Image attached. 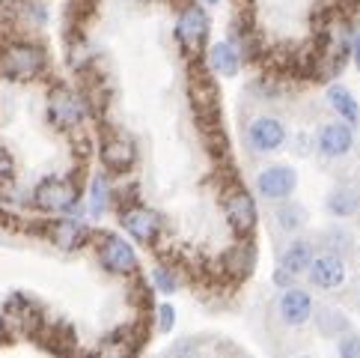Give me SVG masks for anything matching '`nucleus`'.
<instances>
[{"label": "nucleus", "instance_id": "f257e3e1", "mask_svg": "<svg viewBox=\"0 0 360 358\" xmlns=\"http://www.w3.org/2000/svg\"><path fill=\"white\" fill-rule=\"evenodd\" d=\"M48 69V51L36 42L0 45V75L9 81H36Z\"/></svg>", "mask_w": 360, "mask_h": 358}, {"label": "nucleus", "instance_id": "f03ea898", "mask_svg": "<svg viewBox=\"0 0 360 358\" xmlns=\"http://www.w3.org/2000/svg\"><path fill=\"white\" fill-rule=\"evenodd\" d=\"M78 183L69 176H45L39 185L33 188V209L48 215H66L78 206Z\"/></svg>", "mask_w": 360, "mask_h": 358}, {"label": "nucleus", "instance_id": "7ed1b4c3", "mask_svg": "<svg viewBox=\"0 0 360 358\" xmlns=\"http://www.w3.org/2000/svg\"><path fill=\"white\" fill-rule=\"evenodd\" d=\"M48 120L54 129L60 132H75V129H81L84 120H86V101L75 93L72 87L66 84H57V87H51V93H48Z\"/></svg>", "mask_w": 360, "mask_h": 358}, {"label": "nucleus", "instance_id": "20e7f679", "mask_svg": "<svg viewBox=\"0 0 360 358\" xmlns=\"http://www.w3.org/2000/svg\"><path fill=\"white\" fill-rule=\"evenodd\" d=\"M209 30H212L209 12H205L200 4H188L182 12H179V18H176V42L188 57H194L197 51L209 42Z\"/></svg>", "mask_w": 360, "mask_h": 358}, {"label": "nucleus", "instance_id": "39448f33", "mask_svg": "<svg viewBox=\"0 0 360 358\" xmlns=\"http://www.w3.org/2000/svg\"><path fill=\"white\" fill-rule=\"evenodd\" d=\"M120 224L134 242H140V245H152V242H158L164 233L161 212L143 206V203H128V206H122Z\"/></svg>", "mask_w": 360, "mask_h": 358}, {"label": "nucleus", "instance_id": "423d86ee", "mask_svg": "<svg viewBox=\"0 0 360 358\" xmlns=\"http://www.w3.org/2000/svg\"><path fill=\"white\" fill-rule=\"evenodd\" d=\"M98 263L108 268L110 275H134L137 272V251L131 242H125L117 233L98 236Z\"/></svg>", "mask_w": 360, "mask_h": 358}, {"label": "nucleus", "instance_id": "0eeeda50", "mask_svg": "<svg viewBox=\"0 0 360 358\" xmlns=\"http://www.w3.org/2000/svg\"><path fill=\"white\" fill-rule=\"evenodd\" d=\"M244 137H248V147L256 152V156H268V152H277L286 147V125H283L280 117H271V113H262V117L250 120L248 132H244Z\"/></svg>", "mask_w": 360, "mask_h": 358}, {"label": "nucleus", "instance_id": "6e6552de", "mask_svg": "<svg viewBox=\"0 0 360 358\" xmlns=\"http://www.w3.org/2000/svg\"><path fill=\"white\" fill-rule=\"evenodd\" d=\"M307 278H310V284L325 290V292H337L345 280H349V263L345 257L333 251H321L313 257L310 268H307Z\"/></svg>", "mask_w": 360, "mask_h": 358}, {"label": "nucleus", "instance_id": "1a4fd4ad", "mask_svg": "<svg viewBox=\"0 0 360 358\" xmlns=\"http://www.w3.org/2000/svg\"><path fill=\"white\" fill-rule=\"evenodd\" d=\"M295 188H298V173L289 164H268L256 173V191L271 200V203H283L295 195Z\"/></svg>", "mask_w": 360, "mask_h": 358}, {"label": "nucleus", "instance_id": "9d476101", "mask_svg": "<svg viewBox=\"0 0 360 358\" xmlns=\"http://www.w3.org/2000/svg\"><path fill=\"white\" fill-rule=\"evenodd\" d=\"M224 215H226V224L233 227L236 233H241V236H250L256 221H259L256 200H253L250 191H244V188H233L224 197Z\"/></svg>", "mask_w": 360, "mask_h": 358}, {"label": "nucleus", "instance_id": "9b49d317", "mask_svg": "<svg viewBox=\"0 0 360 358\" xmlns=\"http://www.w3.org/2000/svg\"><path fill=\"white\" fill-rule=\"evenodd\" d=\"M316 149L325 159H342V156H349V152L354 149V125L345 123V120L325 123L316 132Z\"/></svg>", "mask_w": 360, "mask_h": 358}, {"label": "nucleus", "instance_id": "f8f14e48", "mask_svg": "<svg viewBox=\"0 0 360 358\" xmlns=\"http://www.w3.org/2000/svg\"><path fill=\"white\" fill-rule=\"evenodd\" d=\"M313 311H316L313 296H310L307 290L295 287V284L283 290V296H280V302H277V316H280V323L289 326V328H298V326H304V323H310Z\"/></svg>", "mask_w": 360, "mask_h": 358}, {"label": "nucleus", "instance_id": "ddd939ff", "mask_svg": "<svg viewBox=\"0 0 360 358\" xmlns=\"http://www.w3.org/2000/svg\"><path fill=\"white\" fill-rule=\"evenodd\" d=\"M137 161V144L122 132H110L105 140H101V164L110 173H125L131 171Z\"/></svg>", "mask_w": 360, "mask_h": 358}, {"label": "nucleus", "instance_id": "4468645a", "mask_svg": "<svg viewBox=\"0 0 360 358\" xmlns=\"http://www.w3.org/2000/svg\"><path fill=\"white\" fill-rule=\"evenodd\" d=\"M89 236L93 233H89V227L84 224L81 215H63V218H57L48 227L51 245L60 248V251H78L81 245L89 242Z\"/></svg>", "mask_w": 360, "mask_h": 358}, {"label": "nucleus", "instance_id": "2eb2a0df", "mask_svg": "<svg viewBox=\"0 0 360 358\" xmlns=\"http://www.w3.org/2000/svg\"><path fill=\"white\" fill-rule=\"evenodd\" d=\"M0 323H4L12 335H30L39 326V311H36V304L24 296H12L4 308V316H0Z\"/></svg>", "mask_w": 360, "mask_h": 358}, {"label": "nucleus", "instance_id": "dca6fc26", "mask_svg": "<svg viewBox=\"0 0 360 358\" xmlns=\"http://www.w3.org/2000/svg\"><path fill=\"white\" fill-rule=\"evenodd\" d=\"M313 257H316L313 242H307V239H292L289 245L280 251V263H277V266L286 268L289 275L301 278V275H307V268H310Z\"/></svg>", "mask_w": 360, "mask_h": 358}, {"label": "nucleus", "instance_id": "f3484780", "mask_svg": "<svg viewBox=\"0 0 360 358\" xmlns=\"http://www.w3.org/2000/svg\"><path fill=\"white\" fill-rule=\"evenodd\" d=\"M360 209V188L354 183H337L328 195V212L337 218H352Z\"/></svg>", "mask_w": 360, "mask_h": 358}, {"label": "nucleus", "instance_id": "a211bd4d", "mask_svg": "<svg viewBox=\"0 0 360 358\" xmlns=\"http://www.w3.org/2000/svg\"><path fill=\"white\" fill-rule=\"evenodd\" d=\"M209 69L224 78H236L241 69V54L233 42H214L209 48Z\"/></svg>", "mask_w": 360, "mask_h": 358}, {"label": "nucleus", "instance_id": "6ab92c4d", "mask_svg": "<svg viewBox=\"0 0 360 358\" xmlns=\"http://www.w3.org/2000/svg\"><path fill=\"white\" fill-rule=\"evenodd\" d=\"M328 105L333 108V113H337L340 120L352 123V125L360 123V105H357V99L352 96L349 87H342V84L328 87Z\"/></svg>", "mask_w": 360, "mask_h": 358}, {"label": "nucleus", "instance_id": "aec40b11", "mask_svg": "<svg viewBox=\"0 0 360 358\" xmlns=\"http://www.w3.org/2000/svg\"><path fill=\"white\" fill-rule=\"evenodd\" d=\"M113 203V188H110V179L105 173H96L89 179V195H86V209L93 218H101Z\"/></svg>", "mask_w": 360, "mask_h": 358}, {"label": "nucleus", "instance_id": "412c9836", "mask_svg": "<svg viewBox=\"0 0 360 358\" xmlns=\"http://www.w3.org/2000/svg\"><path fill=\"white\" fill-rule=\"evenodd\" d=\"M191 101H194L200 117H214L217 108H221L217 90L209 78H191Z\"/></svg>", "mask_w": 360, "mask_h": 358}, {"label": "nucleus", "instance_id": "4be33fe9", "mask_svg": "<svg viewBox=\"0 0 360 358\" xmlns=\"http://www.w3.org/2000/svg\"><path fill=\"white\" fill-rule=\"evenodd\" d=\"M274 221L277 227L283 230V233H298V230L307 227V221H310V215H307V209L301 206V203H289L283 200V206L274 212Z\"/></svg>", "mask_w": 360, "mask_h": 358}, {"label": "nucleus", "instance_id": "5701e85b", "mask_svg": "<svg viewBox=\"0 0 360 358\" xmlns=\"http://www.w3.org/2000/svg\"><path fill=\"white\" fill-rule=\"evenodd\" d=\"M313 316H316V328L325 338H340L342 331L349 328V319H345L340 311H333V308H316Z\"/></svg>", "mask_w": 360, "mask_h": 358}, {"label": "nucleus", "instance_id": "b1692460", "mask_svg": "<svg viewBox=\"0 0 360 358\" xmlns=\"http://www.w3.org/2000/svg\"><path fill=\"white\" fill-rule=\"evenodd\" d=\"M321 251H333V254H340V257H349L354 251V236L342 227H328L325 233H321Z\"/></svg>", "mask_w": 360, "mask_h": 358}, {"label": "nucleus", "instance_id": "393cba45", "mask_svg": "<svg viewBox=\"0 0 360 358\" xmlns=\"http://www.w3.org/2000/svg\"><path fill=\"white\" fill-rule=\"evenodd\" d=\"M152 287H155L158 292H164V296H170V292L179 290L176 272H170L167 266H155V268H152Z\"/></svg>", "mask_w": 360, "mask_h": 358}, {"label": "nucleus", "instance_id": "a878e982", "mask_svg": "<svg viewBox=\"0 0 360 358\" xmlns=\"http://www.w3.org/2000/svg\"><path fill=\"white\" fill-rule=\"evenodd\" d=\"M337 352L342 358H360V335H354V331H345V335H340Z\"/></svg>", "mask_w": 360, "mask_h": 358}, {"label": "nucleus", "instance_id": "bb28decb", "mask_svg": "<svg viewBox=\"0 0 360 358\" xmlns=\"http://www.w3.org/2000/svg\"><path fill=\"white\" fill-rule=\"evenodd\" d=\"M292 149L298 152L301 159L313 156V149H316V137H313V135H307V132H298V135H295V140H292Z\"/></svg>", "mask_w": 360, "mask_h": 358}, {"label": "nucleus", "instance_id": "cd10ccee", "mask_svg": "<svg viewBox=\"0 0 360 358\" xmlns=\"http://www.w3.org/2000/svg\"><path fill=\"white\" fill-rule=\"evenodd\" d=\"M15 179V159L9 156V152L0 147V185H6Z\"/></svg>", "mask_w": 360, "mask_h": 358}, {"label": "nucleus", "instance_id": "c85d7f7f", "mask_svg": "<svg viewBox=\"0 0 360 358\" xmlns=\"http://www.w3.org/2000/svg\"><path fill=\"white\" fill-rule=\"evenodd\" d=\"M158 331H173V326H176V308L173 304H158Z\"/></svg>", "mask_w": 360, "mask_h": 358}, {"label": "nucleus", "instance_id": "c756f323", "mask_svg": "<svg viewBox=\"0 0 360 358\" xmlns=\"http://www.w3.org/2000/svg\"><path fill=\"white\" fill-rule=\"evenodd\" d=\"M200 350H202V343L197 338H182V340H176L167 352L170 355H191V352H200Z\"/></svg>", "mask_w": 360, "mask_h": 358}, {"label": "nucleus", "instance_id": "7c9ffc66", "mask_svg": "<svg viewBox=\"0 0 360 358\" xmlns=\"http://www.w3.org/2000/svg\"><path fill=\"white\" fill-rule=\"evenodd\" d=\"M271 280H274V287H280V290H286V287H292L295 284V280H298V278H295V275H289L286 272V268H274V275H271Z\"/></svg>", "mask_w": 360, "mask_h": 358}, {"label": "nucleus", "instance_id": "2f4dec72", "mask_svg": "<svg viewBox=\"0 0 360 358\" xmlns=\"http://www.w3.org/2000/svg\"><path fill=\"white\" fill-rule=\"evenodd\" d=\"M349 54H352V60H354V66L360 69V33L352 39V51H349Z\"/></svg>", "mask_w": 360, "mask_h": 358}, {"label": "nucleus", "instance_id": "473e14b6", "mask_svg": "<svg viewBox=\"0 0 360 358\" xmlns=\"http://www.w3.org/2000/svg\"><path fill=\"white\" fill-rule=\"evenodd\" d=\"M205 4H212V6H214V4H221V0H205Z\"/></svg>", "mask_w": 360, "mask_h": 358}]
</instances>
